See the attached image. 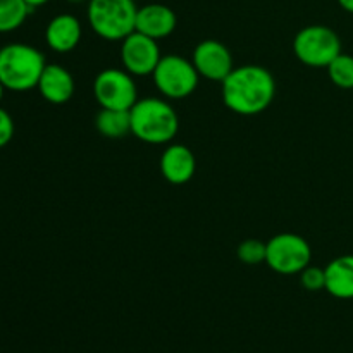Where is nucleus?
<instances>
[{
	"mask_svg": "<svg viewBox=\"0 0 353 353\" xmlns=\"http://www.w3.org/2000/svg\"><path fill=\"white\" fill-rule=\"evenodd\" d=\"M14 137V121L6 109L0 107V148L7 147Z\"/></svg>",
	"mask_w": 353,
	"mask_h": 353,
	"instance_id": "obj_21",
	"label": "nucleus"
},
{
	"mask_svg": "<svg viewBox=\"0 0 353 353\" xmlns=\"http://www.w3.org/2000/svg\"><path fill=\"white\" fill-rule=\"evenodd\" d=\"M300 285L307 292H321V290H326V269L307 265L300 272Z\"/></svg>",
	"mask_w": 353,
	"mask_h": 353,
	"instance_id": "obj_20",
	"label": "nucleus"
},
{
	"mask_svg": "<svg viewBox=\"0 0 353 353\" xmlns=\"http://www.w3.org/2000/svg\"><path fill=\"white\" fill-rule=\"evenodd\" d=\"M95 128L103 138L119 140L131 133L130 110L100 109L95 117Z\"/></svg>",
	"mask_w": 353,
	"mask_h": 353,
	"instance_id": "obj_16",
	"label": "nucleus"
},
{
	"mask_svg": "<svg viewBox=\"0 0 353 353\" xmlns=\"http://www.w3.org/2000/svg\"><path fill=\"white\" fill-rule=\"evenodd\" d=\"M326 69L333 85L341 90H353V55L341 52Z\"/></svg>",
	"mask_w": 353,
	"mask_h": 353,
	"instance_id": "obj_18",
	"label": "nucleus"
},
{
	"mask_svg": "<svg viewBox=\"0 0 353 353\" xmlns=\"http://www.w3.org/2000/svg\"><path fill=\"white\" fill-rule=\"evenodd\" d=\"M31 9L24 0H0V33H10L21 28Z\"/></svg>",
	"mask_w": 353,
	"mask_h": 353,
	"instance_id": "obj_17",
	"label": "nucleus"
},
{
	"mask_svg": "<svg viewBox=\"0 0 353 353\" xmlns=\"http://www.w3.org/2000/svg\"><path fill=\"white\" fill-rule=\"evenodd\" d=\"M196 171V159L186 145H169L161 155V172L171 185H186Z\"/></svg>",
	"mask_w": 353,
	"mask_h": 353,
	"instance_id": "obj_12",
	"label": "nucleus"
},
{
	"mask_svg": "<svg viewBox=\"0 0 353 353\" xmlns=\"http://www.w3.org/2000/svg\"><path fill=\"white\" fill-rule=\"evenodd\" d=\"M162 59L157 40L133 31L121 41V62L133 76H150Z\"/></svg>",
	"mask_w": 353,
	"mask_h": 353,
	"instance_id": "obj_9",
	"label": "nucleus"
},
{
	"mask_svg": "<svg viewBox=\"0 0 353 353\" xmlns=\"http://www.w3.org/2000/svg\"><path fill=\"white\" fill-rule=\"evenodd\" d=\"M155 88L171 100H183L193 95L199 86L200 74L192 61L181 55L169 54L159 61L157 68L152 72Z\"/></svg>",
	"mask_w": 353,
	"mask_h": 353,
	"instance_id": "obj_6",
	"label": "nucleus"
},
{
	"mask_svg": "<svg viewBox=\"0 0 353 353\" xmlns=\"http://www.w3.org/2000/svg\"><path fill=\"white\" fill-rule=\"evenodd\" d=\"M193 65L202 78L214 83H223L234 69L230 48L217 40H203L193 50Z\"/></svg>",
	"mask_w": 353,
	"mask_h": 353,
	"instance_id": "obj_10",
	"label": "nucleus"
},
{
	"mask_svg": "<svg viewBox=\"0 0 353 353\" xmlns=\"http://www.w3.org/2000/svg\"><path fill=\"white\" fill-rule=\"evenodd\" d=\"M3 92H6V86H3L2 81H0V102H2L3 99Z\"/></svg>",
	"mask_w": 353,
	"mask_h": 353,
	"instance_id": "obj_24",
	"label": "nucleus"
},
{
	"mask_svg": "<svg viewBox=\"0 0 353 353\" xmlns=\"http://www.w3.org/2000/svg\"><path fill=\"white\" fill-rule=\"evenodd\" d=\"M131 134L143 143L164 145L174 140L179 117L174 107L164 99H141L130 109Z\"/></svg>",
	"mask_w": 353,
	"mask_h": 353,
	"instance_id": "obj_2",
	"label": "nucleus"
},
{
	"mask_svg": "<svg viewBox=\"0 0 353 353\" xmlns=\"http://www.w3.org/2000/svg\"><path fill=\"white\" fill-rule=\"evenodd\" d=\"M24 2H26L28 6H30L31 10H34V9H37V7L45 6V3L50 2V0H24Z\"/></svg>",
	"mask_w": 353,
	"mask_h": 353,
	"instance_id": "obj_22",
	"label": "nucleus"
},
{
	"mask_svg": "<svg viewBox=\"0 0 353 353\" xmlns=\"http://www.w3.org/2000/svg\"><path fill=\"white\" fill-rule=\"evenodd\" d=\"M324 269L326 292L338 300H353V255H340Z\"/></svg>",
	"mask_w": 353,
	"mask_h": 353,
	"instance_id": "obj_15",
	"label": "nucleus"
},
{
	"mask_svg": "<svg viewBox=\"0 0 353 353\" xmlns=\"http://www.w3.org/2000/svg\"><path fill=\"white\" fill-rule=\"evenodd\" d=\"M83 37L81 23L72 14H59L48 21L45 28V41L48 48L59 54H69L79 45Z\"/></svg>",
	"mask_w": 353,
	"mask_h": 353,
	"instance_id": "obj_13",
	"label": "nucleus"
},
{
	"mask_svg": "<svg viewBox=\"0 0 353 353\" xmlns=\"http://www.w3.org/2000/svg\"><path fill=\"white\" fill-rule=\"evenodd\" d=\"M236 255L240 262L247 265L262 264V262H265V243L261 240H255V238L241 241L238 245Z\"/></svg>",
	"mask_w": 353,
	"mask_h": 353,
	"instance_id": "obj_19",
	"label": "nucleus"
},
{
	"mask_svg": "<svg viewBox=\"0 0 353 353\" xmlns=\"http://www.w3.org/2000/svg\"><path fill=\"white\" fill-rule=\"evenodd\" d=\"M93 97L102 109L130 110L138 102L134 76L126 69H103L93 79Z\"/></svg>",
	"mask_w": 353,
	"mask_h": 353,
	"instance_id": "obj_8",
	"label": "nucleus"
},
{
	"mask_svg": "<svg viewBox=\"0 0 353 353\" xmlns=\"http://www.w3.org/2000/svg\"><path fill=\"white\" fill-rule=\"evenodd\" d=\"M338 3H340L341 9L353 14V0H338Z\"/></svg>",
	"mask_w": 353,
	"mask_h": 353,
	"instance_id": "obj_23",
	"label": "nucleus"
},
{
	"mask_svg": "<svg viewBox=\"0 0 353 353\" xmlns=\"http://www.w3.org/2000/svg\"><path fill=\"white\" fill-rule=\"evenodd\" d=\"M69 3H83V2H88V0H65Z\"/></svg>",
	"mask_w": 353,
	"mask_h": 353,
	"instance_id": "obj_25",
	"label": "nucleus"
},
{
	"mask_svg": "<svg viewBox=\"0 0 353 353\" xmlns=\"http://www.w3.org/2000/svg\"><path fill=\"white\" fill-rule=\"evenodd\" d=\"M178 26V17L171 7L164 3H147L143 7H138L137 14V28L134 31L143 33L154 40H162L174 33Z\"/></svg>",
	"mask_w": 353,
	"mask_h": 353,
	"instance_id": "obj_11",
	"label": "nucleus"
},
{
	"mask_svg": "<svg viewBox=\"0 0 353 353\" xmlns=\"http://www.w3.org/2000/svg\"><path fill=\"white\" fill-rule=\"evenodd\" d=\"M134 0H88L86 19L97 37L105 41H123L137 28Z\"/></svg>",
	"mask_w": 353,
	"mask_h": 353,
	"instance_id": "obj_4",
	"label": "nucleus"
},
{
	"mask_svg": "<svg viewBox=\"0 0 353 353\" xmlns=\"http://www.w3.org/2000/svg\"><path fill=\"white\" fill-rule=\"evenodd\" d=\"M341 40L334 30L324 24L302 28L293 40V54L309 68H327L341 54Z\"/></svg>",
	"mask_w": 353,
	"mask_h": 353,
	"instance_id": "obj_5",
	"label": "nucleus"
},
{
	"mask_svg": "<svg viewBox=\"0 0 353 353\" xmlns=\"http://www.w3.org/2000/svg\"><path fill=\"white\" fill-rule=\"evenodd\" d=\"M37 88L48 103L62 105V103L69 102L72 99L76 85L72 74L64 65L47 64L43 72H41Z\"/></svg>",
	"mask_w": 353,
	"mask_h": 353,
	"instance_id": "obj_14",
	"label": "nucleus"
},
{
	"mask_svg": "<svg viewBox=\"0 0 353 353\" xmlns=\"http://www.w3.org/2000/svg\"><path fill=\"white\" fill-rule=\"evenodd\" d=\"M221 86L224 105L238 116H257L264 112L276 97L274 76L259 64L238 65Z\"/></svg>",
	"mask_w": 353,
	"mask_h": 353,
	"instance_id": "obj_1",
	"label": "nucleus"
},
{
	"mask_svg": "<svg viewBox=\"0 0 353 353\" xmlns=\"http://www.w3.org/2000/svg\"><path fill=\"white\" fill-rule=\"evenodd\" d=\"M45 65L43 54L31 45L9 43L0 48V81L10 92L37 88Z\"/></svg>",
	"mask_w": 353,
	"mask_h": 353,
	"instance_id": "obj_3",
	"label": "nucleus"
},
{
	"mask_svg": "<svg viewBox=\"0 0 353 353\" xmlns=\"http://www.w3.org/2000/svg\"><path fill=\"white\" fill-rule=\"evenodd\" d=\"M312 259L309 241L296 233H279L265 243V264L281 276L300 274Z\"/></svg>",
	"mask_w": 353,
	"mask_h": 353,
	"instance_id": "obj_7",
	"label": "nucleus"
}]
</instances>
